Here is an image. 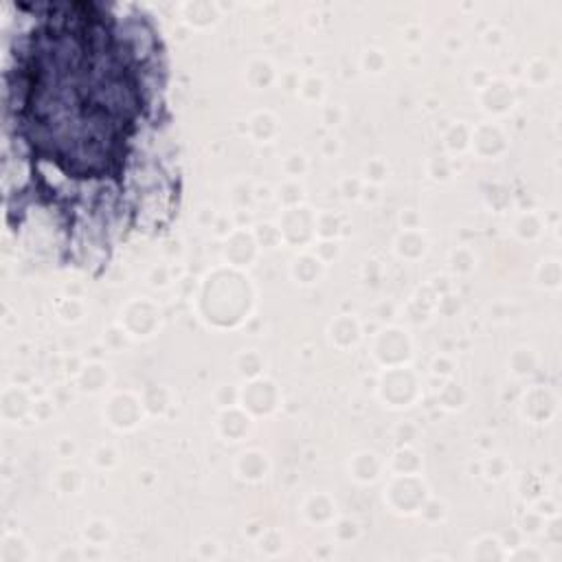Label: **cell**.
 Segmentation results:
<instances>
[{
    "instance_id": "6da1fadb",
    "label": "cell",
    "mask_w": 562,
    "mask_h": 562,
    "mask_svg": "<svg viewBox=\"0 0 562 562\" xmlns=\"http://www.w3.org/2000/svg\"><path fill=\"white\" fill-rule=\"evenodd\" d=\"M2 57V189L15 239L88 263L176 180L158 40L116 4L18 2Z\"/></svg>"
}]
</instances>
